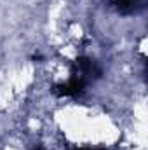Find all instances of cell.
I'll use <instances>...</instances> for the list:
<instances>
[{
    "instance_id": "obj_2",
    "label": "cell",
    "mask_w": 148,
    "mask_h": 150,
    "mask_svg": "<svg viewBox=\"0 0 148 150\" xmlns=\"http://www.w3.org/2000/svg\"><path fill=\"white\" fill-rule=\"evenodd\" d=\"M73 74H77L78 77H82L85 82L92 80V79H99L101 77V68L98 67V63L94 59L89 58H78L75 61V70Z\"/></svg>"
},
{
    "instance_id": "obj_1",
    "label": "cell",
    "mask_w": 148,
    "mask_h": 150,
    "mask_svg": "<svg viewBox=\"0 0 148 150\" xmlns=\"http://www.w3.org/2000/svg\"><path fill=\"white\" fill-rule=\"evenodd\" d=\"M85 80L82 77H78L77 74H72V77L68 79V82L65 84H56L52 87V93L58 96H78L84 93L85 89Z\"/></svg>"
},
{
    "instance_id": "obj_3",
    "label": "cell",
    "mask_w": 148,
    "mask_h": 150,
    "mask_svg": "<svg viewBox=\"0 0 148 150\" xmlns=\"http://www.w3.org/2000/svg\"><path fill=\"white\" fill-rule=\"evenodd\" d=\"M113 5L120 14H131L141 5V0H113Z\"/></svg>"
},
{
    "instance_id": "obj_4",
    "label": "cell",
    "mask_w": 148,
    "mask_h": 150,
    "mask_svg": "<svg viewBox=\"0 0 148 150\" xmlns=\"http://www.w3.org/2000/svg\"><path fill=\"white\" fill-rule=\"evenodd\" d=\"M78 150H103V149H78Z\"/></svg>"
}]
</instances>
